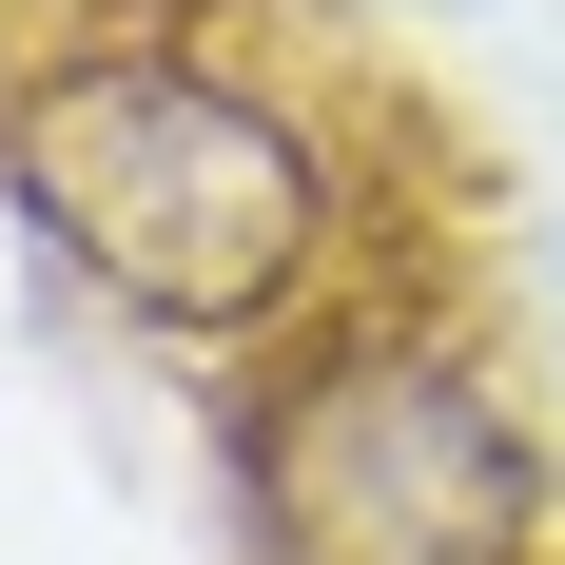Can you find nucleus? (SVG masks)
<instances>
[{"label":"nucleus","mask_w":565,"mask_h":565,"mask_svg":"<svg viewBox=\"0 0 565 565\" xmlns=\"http://www.w3.org/2000/svg\"><path fill=\"white\" fill-rule=\"evenodd\" d=\"M565 468L508 351L449 292H332L234 391V546L254 565H546Z\"/></svg>","instance_id":"nucleus-2"},{"label":"nucleus","mask_w":565,"mask_h":565,"mask_svg":"<svg viewBox=\"0 0 565 565\" xmlns=\"http://www.w3.org/2000/svg\"><path fill=\"white\" fill-rule=\"evenodd\" d=\"M0 195L117 332L157 351H274L332 292H371V175L254 40L195 0H98L0 58Z\"/></svg>","instance_id":"nucleus-1"}]
</instances>
